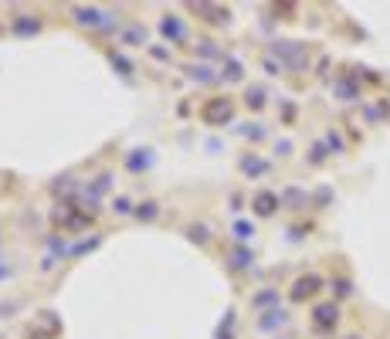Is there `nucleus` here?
<instances>
[{"mask_svg": "<svg viewBox=\"0 0 390 339\" xmlns=\"http://www.w3.org/2000/svg\"><path fill=\"white\" fill-rule=\"evenodd\" d=\"M228 112H231V105H228V102H214V105H207V109H204V115H207L211 122H217V119L224 122V119H228Z\"/></svg>", "mask_w": 390, "mask_h": 339, "instance_id": "1", "label": "nucleus"}, {"mask_svg": "<svg viewBox=\"0 0 390 339\" xmlns=\"http://www.w3.org/2000/svg\"><path fill=\"white\" fill-rule=\"evenodd\" d=\"M163 31H166L170 38H176V41H183V38H187V31H180V24H176L173 17H166V20H163Z\"/></svg>", "mask_w": 390, "mask_h": 339, "instance_id": "2", "label": "nucleus"}]
</instances>
